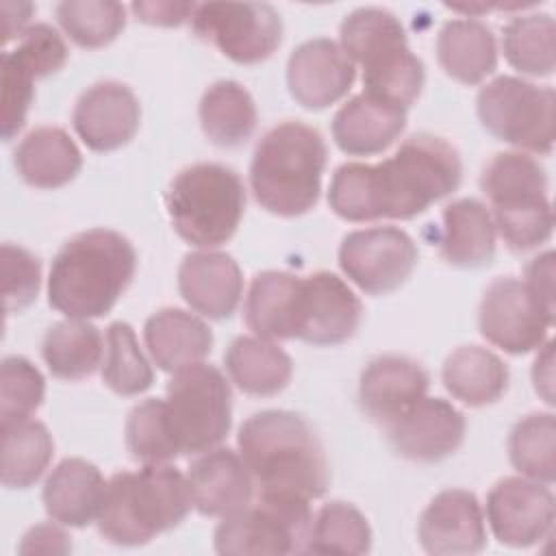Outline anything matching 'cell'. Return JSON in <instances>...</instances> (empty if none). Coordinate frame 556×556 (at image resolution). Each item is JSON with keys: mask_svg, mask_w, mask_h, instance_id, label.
<instances>
[{"mask_svg": "<svg viewBox=\"0 0 556 556\" xmlns=\"http://www.w3.org/2000/svg\"><path fill=\"white\" fill-rule=\"evenodd\" d=\"M302 276L267 269L252 278L243 317L248 328L263 339H298V306Z\"/></svg>", "mask_w": 556, "mask_h": 556, "instance_id": "4316f807", "label": "cell"}, {"mask_svg": "<svg viewBox=\"0 0 556 556\" xmlns=\"http://www.w3.org/2000/svg\"><path fill=\"white\" fill-rule=\"evenodd\" d=\"M102 380L117 395H139L154 382V371L143 356L135 330L126 321H113L104 334Z\"/></svg>", "mask_w": 556, "mask_h": 556, "instance_id": "f35d334b", "label": "cell"}, {"mask_svg": "<svg viewBox=\"0 0 556 556\" xmlns=\"http://www.w3.org/2000/svg\"><path fill=\"white\" fill-rule=\"evenodd\" d=\"M443 384L450 395L467 406L497 402L508 389V367L482 345H460L443 363Z\"/></svg>", "mask_w": 556, "mask_h": 556, "instance_id": "d6a6232c", "label": "cell"}, {"mask_svg": "<svg viewBox=\"0 0 556 556\" xmlns=\"http://www.w3.org/2000/svg\"><path fill=\"white\" fill-rule=\"evenodd\" d=\"M356 78V67L343 48L315 37L300 43L287 61V87L291 98L304 109L319 111L341 100Z\"/></svg>", "mask_w": 556, "mask_h": 556, "instance_id": "ffe728a7", "label": "cell"}, {"mask_svg": "<svg viewBox=\"0 0 556 556\" xmlns=\"http://www.w3.org/2000/svg\"><path fill=\"white\" fill-rule=\"evenodd\" d=\"M41 356L54 378L80 380L102 365L104 339L87 319L56 321L43 334Z\"/></svg>", "mask_w": 556, "mask_h": 556, "instance_id": "e575fe53", "label": "cell"}, {"mask_svg": "<svg viewBox=\"0 0 556 556\" xmlns=\"http://www.w3.org/2000/svg\"><path fill=\"white\" fill-rule=\"evenodd\" d=\"M554 341H547L543 345V352L536 356L534 361V367H532V382H534V389L536 393L543 395V400L547 404H554V393H552V387H554Z\"/></svg>", "mask_w": 556, "mask_h": 556, "instance_id": "c3c4849f", "label": "cell"}, {"mask_svg": "<svg viewBox=\"0 0 556 556\" xmlns=\"http://www.w3.org/2000/svg\"><path fill=\"white\" fill-rule=\"evenodd\" d=\"M2 428V484L7 489H28L48 469L54 441L41 421L26 419Z\"/></svg>", "mask_w": 556, "mask_h": 556, "instance_id": "d590c367", "label": "cell"}, {"mask_svg": "<svg viewBox=\"0 0 556 556\" xmlns=\"http://www.w3.org/2000/svg\"><path fill=\"white\" fill-rule=\"evenodd\" d=\"M343 52L363 67L367 96L408 109L421 93L426 72L410 52L400 20L384 9L363 7L345 15L339 26Z\"/></svg>", "mask_w": 556, "mask_h": 556, "instance_id": "8992f818", "label": "cell"}, {"mask_svg": "<svg viewBox=\"0 0 556 556\" xmlns=\"http://www.w3.org/2000/svg\"><path fill=\"white\" fill-rule=\"evenodd\" d=\"M406 128V109L358 93L332 117V139L350 156L384 152Z\"/></svg>", "mask_w": 556, "mask_h": 556, "instance_id": "d4e9b609", "label": "cell"}, {"mask_svg": "<svg viewBox=\"0 0 556 556\" xmlns=\"http://www.w3.org/2000/svg\"><path fill=\"white\" fill-rule=\"evenodd\" d=\"M439 65L463 85H478L497 67V46L480 20H450L437 37Z\"/></svg>", "mask_w": 556, "mask_h": 556, "instance_id": "1f68e13d", "label": "cell"}, {"mask_svg": "<svg viewBox=\"0 0 556 556\" xmlns=\"http://www.w3.org/2000/svg\"><path fill=\"white\" fill-rule=\"evenodd\" d=\"M193 508L206 517H228L254 497V480L243 458L230 447L202 452L187 469Z\"/></svg>", "mask_w": 556, "mask_h": 556, "instance_id": "603a6c76", "label": "cell"}, {"mask_svg": "<svg viewBox=\"0 0 556 556\" xmlns=\"http://www.w3.org/2000/svg\"><path fill=\"white\" fill-rule=\"evenodd\" d=\"M137 20L156 26H180L191 20L195 4L193 2H132L130 7Z\"/></svg>", "mask_w": 556, "mask_h": 556, "instance_id": "7dc6e473", "label": "cell"}, {"mask_svg": "<svg viewBox=\"0 0 556 556\" xmlns=\"http://www.w3.org/2000/svg\"><path fill=\"white\" fill-rule=\"evenodd\" d=\"M430 376L421 363L404 354H380L361 371L358 400L363 413L387 428L426 395Z\"/></svg>", "mask_w": 556, "mask_h": 556, "instance_id": "7402d4cb", "label": "cell"}, {"mask_svg": "<svg viewBox=\"0 0 556 556\" xmlns=\"http://www.w3.org/2000/svg\"><path fill=\"white\" fill-rule=\"evenodd\" d=\"M46 395L41 371L24 356H7L0 363V426L30 419Z\"/></svg>", "mask_w": 556, "mask_h": 556, "instance_id": "7bdbcfd3", "label": "cell"}, {"mask_svg": "<svg viewBox=\"0 0 556 556\" xmlns=\"http://www.w3.org/2000/svg\"><path fill=\"white\" fill-rule=\"evenodd\" d=\"M480 189L493 208L495 230L513 252H526L552 237L554 211L547 176L523 152H497L480 174Z\"/></svg>", "mask_w": 556, "mask_h": 556, "instance_id": "52a82bcc", "label": "cell"}, {"mask_svg": "<svg viewBox=\"0 0 556 556\" xmlns=\"http://www.w3.org/2000/svg\"><path fill=\"white\" fill-rule=\"evenodd\" d=\"M191 506L187 476L167 463H152L106 480L96 523L109 543L146 545L156 534L176 528Z\"/></svg>", "mask_w": 556, "mask_h": 556, "instance_id": "5b68a950", "label": "cell"}, {"mask_svg": "<svg viewBox=\"0 0 556 556\" xmlns=\"http://www.w3.org/2000/svg\"><path fill=\"white\" fill-rule=\"evenodd\" d=\"M165 208L180 239L198 248H217L232 239L241 224L245 187L239 174L222 163H195L174 176Z\"/></svg>", "mask_w": 556, "mask_h": 556, "instance_id": "ba28073f", "label": "cell"}, {"mask_svg": "<svg viewBox=\"0 0 556 556\" xmlns=\"http://www.w3.org/2000/svg\"><path fill=\"white\" fill-rule=\"evenodd\" d=\"M363 315L358 295L332 271L302 276L298 306V339L311 345H339L348 341Z\"/></svg>", "mask_w": 556, "mask_h": 556, "instance_id": "ac0fdd59", "label": "cell"}, {"mask_svg": "<svg viewBox=\"0 0 556 556\" xmlns=\"http://www.w3.org/2000/svg\"><path fill=\"white\" fill-rule=\"evenodd\" d=\"M523 285L543 308L554 313V252L552 250L534 256L526 265Z\"/></svg>", "mask_w": 556, "mask_h": 556, "instance_id": "f6af8a7d", "label": "cell"}, {"mask_svg": "<svg viewBox=\"0 0 556 556\" xmlns=\"http://www.w3.org/2000/svg\"><path fill=\"white\" fill-rule=\"evenodd\" d=\"M143 339L154 365L172 374L202 363L213 348L211 328L198 315L174 306L161 308L148 317Z\"/></svg>", "mask_w": 556, "mask_h": 556, "instance_id": "83f0119b", "label": "cell"}, {"mask_svg": "<svg viewBox=\"0 0 556 556\" xmlns=\"http://www.w3.org/2000/svg\"><path fill=\"white\" fill-rule=\"evenodd\" d=\"M63 33L80 48H102L126 26V9L113 0H65L56 4Z\"/></svg>", "mask_w": 556, "mask_h": 556, "instance_id": "60d3db41", "label": "cell"}, {"mask_svg": "<svg viewBox=\"0 0 556 556\" xmlns=\"http://www.w3.org/2000/svg\"><path fill=\"white\" fill-rule=\"evenodd\" d=\"M556 419L552 413L521 417L508 434L510 465L530 480L552 484L556 478Z\"/></svg>", "mask_w": 556, "mask_h": 556, "instance_id": "74e56055", "label": "cell"}, {"mask_svg": "<svg viewBox=\"0 0 556 556\" xmlns=\"http://www.w3.org/2000/svg\"><path fill=\"white\" fill-rule=\"evenodd\" d=\"M552 324L554 313L543 308L519 278L500 276L482 293L480 334L508 354H528L541 348Z\"/></svg>", "mask_w": 556, "mask_h": 556, "instance_id": "9a60e30c", "label": "cell"}, {"mask_svg": "<svg viewBox=\"0 0 556 556\" xmlns=\"http://www.w3.org/2000/svg\"><path fill=\"white\" fill-rule=\"evenodd\" d=\"M198 115L202 132L219 148L245 143L256 128V104L237 80L213 83L202 93Z\"/></svg>", "mask_w": 556, "mask_h": 556, "instance_id": "836d02e7", "label": "cell"}, {"mask_svg": "<svg viewBox=\"0 0 556 556\" xmlns=\"http://www.w3.org/2000/svg\"><path fill=\"white\" fill-rule=\"evenodd\" d=\"M371 549V528L367 517L348 502L324 504L313 517L308 549L311 554H367Z\"/></svg>", "mask_w": 556, "mask_h": 556, "instance_id": "ab89813d", "label": "cell"}, {"mask_svg": "<svg viewBox=\"0 0 556 556\" xmlns=\"http://www.w3.org/2000/svg\"><path fill=\"white\" fill-rule=\"evenodd\" d=\"M417 536L428 554H478L486 545L484 515L478 497L465 489H447L424 508Z\"/></svg>", "mask_w": 556, "mask_h": 556, "instance_id": "44dd1931", "label": "cell"}, {"mask_svg": "<svg viewBox=\"0 0 556 556\" xmlns=\"http://www.w3.org/2000/svg\"><path fill=\"white\" fill-rule=\"evenodd\" d=\"M230 380L248 395L267 397L280 393L293 374L291 356L274 341L241 334L232 339L224 354Z\"/></svg>", "mask_w": 556, "mask_h": 556, "instance_id": "4dcf8cb0", "label": "cell"}, {"mask_svg": "<svg viewBox=\"0 0 556 556\" xmlns=\"http://www.w3.org/2000/svg\"><path fill=\"white\" fill-rule=\"evenodd\" d=\"M191 30L235 63H261L282 41L280 13L267 2L195 4Z\"/></svg>", "mask_w": 556, "mask_h": 556, "instance_id": "7c38bea8", "label": "cell"}, {"mask_svg": "<svg viewBox=\"0 0 556 556\" xmlns=\"http://www.w3.org/2000/svg\"><path fill=\"white\" fill-rule=\"evenodd\" d=\"M72 552L70 536L54 523H37L20 543V554H67Z\"/></svg>", "mask_w": 556, "mask_h": 556, "instance_id": "bcb514c9", "label": "cell"}, {"mask_svg": "<svg viewBox=\"0 0 556 556\" xmlns=\"http://www.w3.org/2000/svg\"><path fill=\"white\" fill-rule=\"evenodd\" d=\"M13 165L30 187L56 189L76 178L83 167V154L63 128L39 126L17 143Z\"/></svg>", "mask_w": 556, "mask_h": 556, "instance_id": "f546056e", "label": "cell"}, {"mask_svg": "<svg viewBox=\"0 0 556 556\" xmlns=\"http://www.w3.org/2000/svg\"><path fill=\"white\" fill-rule=\"evenodd\" d=\"M313 513L308 500L256 495L241 510L222 517L213 543L222 556L304 554L308 549Z\"/></svg>", "mask_w": 556, "mask_h": 556, "instance_id": "30bf717a", "label": "cell"}, {"mask_svg": "<svg viewBox=\"0 0 556 556\" xmlns=\"http://www.w3.org/2000/svg\"><path fill=\"white\" fill-rule=\"evenodd\" d=\"M106 480L85 458L61 460L43 482L41 500L48 517L61 526L85 528L100 515Z\"/></svg>", "mask_w": 556, "mask_h": 556, "instance_id": "484cf974", "label": "cell"}, {"mask_svg": "<svg viewBox=\"0 0 556 556\" xmlns=\"http://www.w3.org/2000/svg\"><path fill=\"white\" fill-rule=\"evenodd\" d=\"M463 163L443 137L419 132L382 163H343L328 187L330 208L348 222L413 219L458 189Z\"/></svg>", "mask_w": 556, "mask_h": 556, "instance_id": "6da1fadb", "label": "cell"}, {"mask_svg": "<svg viewBox=\"0 0 556 556\" xmlns=\"http://www.w3.org/2000/svg\"><path fill=\"white\" fill-rule=\"evenodd\" d=\"M137 252L109 228L78 232L56 252L48 274V302L67 319L106 315L132 282Z\"/></svg>", "mask_w": 556, "mask_h": 556, "instance_id": "3957f363", "label": "cell"}, {"mask_svg": "<svg viewBox=\"0 0 556 556\" xmlns=\"http://www.w3.org/2000/svg\"><path fill=\"white\" fill-rule=\"evenodd\" d=\"M256 495L317 500L328 491L330 471L324 445L313 426L293 410L250 415L237 434Z\"/></svg>", "mask_w": 556, "mask_h": 556, "instance_id": "7a4b0ae2", "label": "cell"}, {"mask_svg": "<svg viewBox=\"0 0 556 556\" xmlns=\"http://www.w3.org/2000/svg\"><path fill=\"white\" fill-rule=\"evenodd\" d=\"M439 254L447 265L476 269L495 256V224L489 208L476 198L450 202L441 213Z\"/></svg>", "mask_w": 556, "mask_h": 556, "instance_id": "f1b7e54d", "label": "cell"}, {"mask_svg": "<svg viewBox=\"0 0 556 556\" xmlns=\"http://www.w3.org/2000/svg\"><path fill=\"white\" fill-rule=\"evenodd\" d=\"M556 504L547 484L508 476L486 495V519L502 545L530 547L547 539L554 528Z\"/></svg>", "mask_w": 556, "mask_h": 556, "instance_id": "2e32d148", "label": "cell"}, {"mask_svg": "<svg viewBox=\"0 0 556 556\" xmlns=\"http://www.w3.org/2000/svg\"><path fill=\"white\" fill-rule=\"evenodd\" d=\"M126 447L143 465L169 463L180 456L165 417V400L148 397L126 417Z\"/></svg>", "mask_w": 556, "mask_h": 556, "instance_id": "b9f144b4", "label": "cell"}, {"mask_svg": "<svg viewBox=\"0 0 556 556\" xmlns=\"http://www.w3.org/2000/svg\"><path fill=\"white\" fill-rule=\"evenodd\" d=\"M465 430V417L452 402L428 395L384 428L393 450L415 463L447 458L463 445Z\"/></svg>", "mask_w": 556, "mask_h": 556, "instance_id": "e0dca14e", "label": "cell"}, {"mask_svg": "<svg viewBox=\"0 0 556 556\" xmlns=\"http://www.w3.org/2000/svg\"><path fill=\"white\" fill-rule=\"evenodd\" d=\"M419 252L415 241L395 226L352 230L341 239L339 267L365 293L384 295L402 287Z\"/></svg>", "mask_w": 556, "mask_h": 556, "instance_id": "4fadbf2b", "label": "cell"}, {"mask_svg": "<svg viewBox=\"0 0 556 556\" xmlns=\"http://www.w3.org/2000/svg\"><path fill=\"white\" fill-rule=\"evenodd\" d=\"M182 300L208 319H228L243 295V276L237 261L226 252H191L178 267Z\"/></svg>", "mask_w": 556, "mask_h": 556, "instance_id": "cb8c5ba5", "label": "cell"}, {"mask_svg": "<svg viewBox=\"0 0 556 556\" xmlns=\"http://www.w3.org/2000/svg\"><path fill=\"white\" fill-rule=\"evenodd\" d=\"M0 276L7 313H20L35 302L41 285V263L33 252L22 245L2 243Z\"/></svg>", "mask_w": 556, "mask_h": 556, "instance_id": "ee69618b", "label": "cell"}, {"mask_svg": "<svg viewBox=\"0 0 556 556\" xmlns=\"http://www.w3.org/2000/svg\"><path fill=\"white\" fill-rule=\"evenodd\" d=\"M67 46L50 24H30L13 50L2 52V139L11 141L26 124L33 83L59 72Z\"/></svg>", "mask_w": 556, "mask_h": 556, "instance_id": "5bb4252c", "label": "cell"}, {"mask_svg": "<svg viewBox=\"0 0 556 556\" xmlns=\"http://www.w3.org/2000/svg\"><path fill=\"white\" fill-rule=\"evenodd\" d=\"M326 161V141L317 128L293 119L269 128L250 163L254 200L280 217L304 215L319 200Z\"/></svg>", "mask_w": 556, "mask_h": 556, "instance_id": "277c9868", "label": "cell"}, {"mask_svg": "<svg viewBox=\"0 0 556 556\" xmlns=\"http://www.w3.org/2000/svg\"><path fill=\"white\" fill-rule=\"evenodd\" d=\"M165 417L180 456L217 447L232 424V391L226 376L208 363L174 371L167 382Z\"/></svg>", "mask_w": 556, "mask_h": 556, "instance_id": "9c48e42d", "label": "cell"}, {"mask_svg": "<svg viewBox=\"0 0 556 556\" xmlns=\"http://www.w3.org/2000/svg\"><path fill=\"white\" fill-rule=\"evenodd\" d=\"M476 111L495 139L536 154L552 152L556 122L552 87H539L517 76H497L478 91Z\"/></svg>", "mask_w": 556, "mask_h": 556, "instance_id": "8fae6325", "label": "cell"}, {"mask_svg": "<svg viewBox=\"0 0 556 556\" xmlns=\"http://www.w3.org/2000/svg\"><path fill=\"white\" fill-rule=\"evenodd\" d=\"M554 37L556 26L552 15H517L502 30V50L517 72L549 76L554 72Z\"/></svg>", "mask_w": 556, "mask_h": 556, "instance_id": "8d00e7d4", "label": "cell"}, {"mask_svg": "<svg viewBox=\"0 0 556 556\" xmlns=\"http://www.w3.org/2000/svg\"><path fill=\"white\" fill-rule=\"evenodd\" d=\"M35 7L28 2H2V13H4V28H2V43L22 37L28 28V20L33 15Z\"/></svg>", "mask_w": 556, "mask_h": 556, "instance_id": "681fc988", "label": "cell"}, {"mask_svg": "<svg viewBox=\"0 0 556 556\" xmlns=\"http://www.w3.org/2000/svg\"><path fill=\"white\" fill-rule=\"evenodd\" d=\"M141 106L135 91L117 80L87 87L74 104L72 124L83 143L93 152L126 146L139 130Z\"/></svg>", "mask_w": 556, "mask_h": 556, "instance_id": "d6986e66", "label": "cell"}]
</instances>
